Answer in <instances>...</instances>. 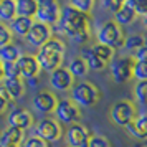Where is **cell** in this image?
<instances>
[{
    "instance_id": "obj_6",
    "label": "cell",
    "mask_w": 147,
    "mask_h": 147,
    "mask_svg": "<svg viewBox=\"0 0 147 147\" xmlns=\"http://www.w3.org/2000/svg\"><path fill=\"white\" fill-rule=\"evenodd\" d=\"M60 15H61V7L58 2H55V0H40L38 2V10H36V15H35L36 22L51 27V25L60 22Z\"/></svg>"
},
{
    "instance_id": "obj_28",
    "label": "cell",
    "mask_w": 147,
    "mask_h": 147,
    "mask_svg": "<svg viewBox=\"0 0 147 147\" xmlns=\"http://www.w3.org/2000/svg\"><path fill=\"white\" fill-rule=\"evenodd\" d=\"M134 94L139 104L147 106V81H137V84L134 88Z\"/></svg>"
},
{
    "instance_id": "obj_16",
    "label": "cell",
    "mask_w": 147,
    "mask_h": 147,
    "mask_svg": "<svg viewBox=\"0 0 147 147\" xmlns=\"http://www.w3.org/2000/svg\"><path fill=\"white\" fill-rule=\"evenodd\" d=\"M131 137L139 140H147V114L136 116V119L126 127Z\"/></svg>"
},
{
    "instance_id": "obj_5",
    "label": "cell",
    "mask_w": 147,
    "mask_h": 147,
    "mask_svg": "<svg viewBox=\"0 0 147 147\" xmlns=\"http://www.w3.org/2000/svg\"><path fill=\"white\" fill-rule=\"evenodd\" d=\"M136 116H137L136 106L127 99L117 101V102H114L113 107H111V121L119 127H127L134 119H136Z\"/></svg>"
},
{
    "instance_id": "obj_31",
    "label": "cell",
    "mask_w": 147,
    "mask_h": 147,
    "mask_svg": "<svg viewBox=\"0 0 147 147\" xmlns=\"http://www.w3.org/2000/svg\"><path fill=\"white\" fill-rule=\"evenodd\" d=\"M126 3L136 12V15H147V0H126Z\"/></svg>"
},
{
    "instance_id": "obj_42",
    "label": "cell",
    "mask_w": 147,
    "mask_h": 147,
    "mask_svg": "<svg viewBox=\"0 0 147 147\" xmlns=\"http://www.w3.org/2000/svg\"><path fill=\"white\" fill-rule=\"evenodd\" d=\"M144 25H146V28H147V15L144 17Z\"/></svg>"
},
{
    "instance_id": "obj_18",
    "label": "cell",
    "mask_w": 147,
    "mask_h": 147,
    "mask_svg": "<svg viewBox=\"0 0 147 147\" xmlns=\"http://www.w3.org/2000/svg\"><path fill=\"white\" fill-rule=\"evenodd\" d=\"M35 20L32 18H23V17H15L13 22H10V32L12 35H17V36H27L30 33V30L33 27Z\"/></svg>"
},
{
    "instance_id": "obj_2",
    "label": "cell",
    "mask_w": 147,
    "mask_h": 147,
    "mask_svg": "<svg viewBox=\"0 0 147 147\" xmlns=\"http://www.w3.org/2000/svg\"><path fill=\"white\" fill-rule=\"evenodd\" d=\"M65 53H66V45L60 38H51L40 48V51L35 56L38 60V65L41 69L53 73L55 69L61 68L63 60H65Z\"/></svg>"
},
{
    "instance_id": "obj_19",
    "label": "cell",
    "mask_w": 147,
    "mask_h": 147,
    "mask_svg": "<svg viewBox=\"0 0 147 147\" xmlns=\"http://www.w3.org/2000/svg\"><path fill=\"white\" fill-rule=\"evenodd\" d=\"M17 17H23V18H32L33 20L36 10H38V2L36 0H17Z\"/></svg>"
},
{
    "instance_id": "obj_36",
    "label": "cell",
    "mask_w": 147,
    "mask_h": 147,
    "mask_svg": "<svg viewBox=\"0 0 147 147\" xmlns=\"http://www.w3.org/2000/svg\"><path fill=\"white\" fill-rule=\"evenodd\" d=\"M23 147H50V146H48L45 140H41V139H38V137H35V136H32V137H28V139L25 140Z\"/></svg>"
},
{
    "instance_id": "obj_26",
    "label": "cell",
    "mask_w": 147,
    "mask_h": 147,
    "mask_svg": "<svg viewBox=\"0 0 147 147\" xmlns=\"http://www.w3.org/2000/svg\"><path fill=\"white\" fill-rule=\"evenodd\" d=\"M144 40H146L144 35H139V33L129 35V36H126V40H124V48H126L129 53L134 55L142 45H144Z\"/></svg>"
},
{
    "instance_id": "obj_23",
    "label": "cell",
    "mask_w": 147,
    "mask_h": 147,
    "mask_svg": "<svg viewBox=\"0 0 147 147\" xmlns=\"http://www.w3.org/2000/svg\"><path fill=\"white\" fill-rule=\"evenodd\" d=\"M23 140V131L15 129V127H7L5 132L0 136V144H8V146H20Z\"/></svg>"
},
{
    "instance_id": "obj_41",
    "label": "cell",
    "mask_w": 147,
    "mask_h": 147,
    "mask_svg": "<svg viewBox=\"0 0 147 147\" xmlns=\"http://www.w3.org/2000/svg\"><path fill=\"white\" fill-rule=\"evenodd\" d=\"M0 147H20V146H8V144H0Z\"/></svg>"
},
{
    "instance_id": "obj_29",
    "label": "cell",
    "mask_w": 147,
    "mask_h": 147,
    "mask_svg": "<svg viewBox=\"0 0 147 147\" xmlns=\"http://www.w3.org/2000/svg\"><path fill=\"white\" fill-rule=\"evenodd\" d=\"M2 71H3V80L20 78V71H18L17 63H2Z\"/></svg>"
},
{
    "instance_id": "obj_30",
    "label": "cell",
    "mask_w": 147,
    "mask_h": 147,
    "mask_svg": "<svg viewBox=\"0 0 147 147\" xmlns=\"http://www.w3.org/2000/svg\"><path fill=\"white\" fill-rule=\"evenodd\" d=\"M132 78L137 81H147V61H136L132 69Z\"/></svg>"
},
{
    "instance_id": "obj_25",
    "label": "cell",
    "mask_w": 147,
    "mask_h": 147,
    "mask_svg": "<svg viewBox=\"0 0 147 147\" xmlns=\"http://www.w3.org/2000/svg\"><path fill=\"white\" fill-rule=\"evenodd\" d=\"M81 58L86 61V65H88L89 69H94V71H102V69L106 68V63H104V61H101L99 58L91 51V50H83Z\"/></svg>"
},
{
    "instance_id": "obj_32",
    "label": "cell",
    "mask_w": 147,
    "mask_h": 147,
    "mask_svg": "<svg viewBox=\"0 0 147 147\" xmlns=\"http://www.w3.org/2000/svg\"><path fill=\"white\" fill-rule=\"evenodd\" d=\"M69 5L73 8H76L78 12H81V13L89 15L94 3H93V0H73V2H69Z\"/></svg>"
},
{
    "instance_id": "obj_15",
    "label": "cell",
    "mask_w": 147,
    "mask_h": 147,
    "mask_svg": "<svg viewBox=\"0 0 147 147\" xmlns=\"http://www.w3.org/2000/svg\"><path fill=\"white\" fill-rule=\"evenodd\" d=\"M50 84L55 91H68L74 84V78L69 74L68 68L61 66L55 69L53 73H50Z\"/></svg>"
},
{
    "instance_id": "obj_12",
    "label": "cell",
    "mask_w": 147,
    "mask_h": 147,
    "mask_svg": "<svg viewBox=\"0 0 147 147\" xmlns=\"http://www.w3.org/2000/svg\"><path fill=\"white\" fill-rule=\"evenodd\" d=\"M53 38V32H51V27H48L45 23H40V22H35L30 33L27 35V40L30 45H33L36 48H41L47 41H50Z\"/></svg>"
},
{
    "instance_id": "obj_9",
    "label": "cell",
    "mask_w": 147,
    "mask_h": 147,
    "mask_svg": "<svg viewBox=\"0 0 147 147\" xmlns=\"http://www.w3.org/2000/svg\"><path fill=\"white\" fill-rule=\"evenodd\" d=\"M134 63L136 61L132 58H126V56H121V58H114L109 65V71L111 76L116 83H126L132 78V69H134Z\"/></svg>"
},
{
    "instance_id": "obj_4",
    "label": "cell",
    "mask_w": 147,
    "mask_h": 147,
    "mask_svg": "<svg viewBox=\"0 0 147 147\" xmlns=\"http://www.w3.org/2000/svg\"><path fill=\"white\" fill-rule=\"evenodd\" d=\"M96 38H98L99 45H104V47L111 48V50H117V48L124 47V40H126L122 28L114 20L104 22L98 30Z\"/></svg>"
},
{
    "instance_id": "obj_33",
    "label": "cell",
    "mask_w": 147,
    "mask_h": 147,
    "mask_svg": "<svg viewBox=\"0 0 147 147\" xmlns=\"http://www.w3.org/2000/svg\"><path fill=\"white\" fill-rule=\"evenodd\" d=\"M12 32L10 28L5 25V23H0V48L5 47V45H10L12 43Z\"/></svg>"
},
{
    "instance_id": "obj_40",
    "label": "cell",
    "mask_w": 147,
    "mask_h": 147,
    "mask_svg": "<svg viewBox=\"0 0 147 147\" xmlns=\"http://www.w3.org/2000/svg\"><path fill=\"white\" fill-rule=\"evenodd\" d=\"M0 81H3V71H2V61H0Z\"/></svg>"
},
{
    "instance_id": "obj_34",
    "label": "cell",
    "mask_w": 147,
    "mask_h": 147,
    "mask_svg": "<svg viewBox=\"0 0 147 147\" xmlns=\"http://www.w3.org/2000/svg\"><path fill=\"white\" fill-rule=\"evenodd\" d=\"M122 5H124V0H104V2H102V7L107 8V10L114 15L122 8Z\"/></svg>"
},
{
    "instance_id": "obj_37",
    "label": "cell",
    "mask_w": 147,
    "mask_h": 147,
    "mask_svg": "<svg viewBox=\"0 0 147 147\" xmlns=\"http://www.w3.org/2000/svg\"><path fill=\"white\" fill-rule=\"evenodd\" d=\"M134 58H136V61H147V36L144 40V45L134 53Z\"/></svg>"
},
{
    "instance_id": "obj_13",
    "label": "cell",
    "mask_w": 147,
    "mask_h": 147,
    "mask_svg": "<svg viewBox=\"0 0 147 147\" xmlns=\"http://www.w3.org/2000/svg\"><path fill=\"white\" fill-rule=\"evenodd\" d=\"M17 66H18V71H20V78L27 81L32 80V78H36L41 69L35 55H22L17 61Z\"/></svg>"
},
{
    "instance_id": "obj_21",
    "label": "cell",
    "mask_w": 147,
    "mask_h": 147,
    "mask_svg": "<svg viewBox=\"0 0 147 147\" xmlns=\"http://www.w3.org/2000/svg\"><path fill=\"white\" fill-rule=\"evenodd\" d=\"M136 12H134L132 8L127 5L126 2H124V5L121 8L117 13L114 15V22L119 25V27H127V25H132L134 20H136Z\"/></svg>"
},
{
    "instance_id": "obj_39",
    "label": "cell",
    "mask_w": 147,
    "mask_h": 147,
    "mask_svg": "<svg viewBox=\"0 0 147 147\" xmlns=\"http://www.w3.org/2000/svg\"><path fill=\"white\" fill-rule=\"evenodd\" d=\"M27 83H28V86L30 88H36L38 86V76H36V78H32V80H28Z\"/></svg>"
},
{
    "instance_id": "obj_14",
    "label": "cell",
    "mask_w": 147,
    "mask_h": 147,
    "mask_svg": "<svg viewBox=\"0 0 147 147\" xmlns=\"http://www.w3.org/2000/svg\"><path fill=\"white\" fill-rule=\"evenodd\" d=\"M33 107L41 114H50L55 113L56 109V104H58V99L53 93L50 91H38V93L33 96V101H32Z\"/></svg>"
},
{
    "instance_id": "obj_24",
    "label": "cell",
    "mask_w": 147,
    "mask_h": 147,
    "mask_svg": "<svg viewBox=\"0 0 147 147\" xmlns=\"http://www.w3.org/2000/svg\"><path fill=\"white\" fill-rule=\"evenodd\" d=\"M20 56H22L20 48L17 45H13V43L0 48V61L2 63H17Z\"/></svg>"
},
{
    "instance_id": "obj_38",
    "label": "cell",
    "mask_w": 147,
    "mask_h": 147,
    "mask_svg": "<svg viewBox=\"0 0 147 147\" xmlns=\"http://www.w3.org/2000/svg\"><path fill=\"white\" fill-rule=\"evenodd\" d=\"M7 106H8V98L3 91V88H0V114L7 109Z\"/></svg>"
},
{
    "instance_id": "obj_17",
    "label": "cell",
    "mask_w": 147,
    "mask_h": 147,
    "mask_svg": "<svg viewBox=\"0 0 147 147\" xmlns=\"http://www.w3.org/2000/svg\"><path fill=\"white\" fill-rule=\"evenodd\" d=\"M2 88L7 94L8 101L10 99H20L22 96L25 94V81L22 78L17 80H3L2 81Z\"/></svg>"
},
{
    "instance_id": "obj_20",
    "label": "cell",
    "mask_w": 147,
    "mask_h": 147,
    "mask_svg": "<svg viewBox=\"0 0 147 147\" xmlns=\"http://www.w3.org/2000/svg\"><path fill=\"white\" fill-rule=\"evenodd\" d=\"M17 17V5L13 0H2L0 2V23H10Z\"/></svg>"
},
{
    "instance_id": "obj_22",
    "label": "cell",
    "mask_w": 147,
    "mask_h": 147,
    "mask_svg": "<svg viewBox=\"0 0 147 147\" xmlns=\"http://www.w3.org/2000/svg\"><path fill=\"white\" fill-rule=\"evenodd\" d=\"M88 65L86 61L83 60L81 56H74V58H71V61H69V65H68V71H69V74L73 76V78H76V80H80V78H84L88 74Z\"/></svg>"
},
{
    "instance_id": "obj_1",
    "label": "cell",
    "mask_w": 147,
    "mask_h": 147,
    "mask_svg": "<svg viewBox=\"0 0 147 147\" xmlns=\"http://www.w3.org/2000/svg\"><path fill=\"white\" fill-rule=\"evenodd\" d=\"M58 27L68 38L73 40L74 36L84 33V32H89V15L81 13L68 3L66 7L61 8Z\"/></svg>"
},
{
    "instance_id": "obj_7",
    "label": "cell",
    "mask_w": 147,
    "mask_h": 147,
    "mask_svg": "<svg viewBox=\"0 0 147 147\" xmlns=\"http://www.w3.org/2000/svg\"><path fill=\"white\" fill-rule=\"evenodd\" d=\"M35 137L45 140V142H55L61 137V126L56 119H41L40 122H36L33 127Z\"/></svg>"
},
{
    "instance_id": "obj_3",
    "label": "cell",
    "mask_w": 147,
    "mask_h": 147,
    "mask_svg": "<svg viewBox=\"0 0 147 147\" xmlns=\"http://www.w3.org/2000/svg\"><path fill=\"white\" fill-rule=\"evenodd\" d=\"M71 102L81 107H91L99 101V89L94 86L93 83L88 81H78L74 83L73 88L69 89Z\"/></svg>"
},
{
    "instance_id": "obj_35",
    "label": "cell",
    "mask_w": 147,
    "mask_h": 147,
    "mask_svg": "<svg viewBox=\"0 0 147 147\" xmlns=\"http://www.w3.org/2000/svg\"><path fill=\"white\" fill-rule=\"evenodd\" d=\"M88 147H111V142L102 136H91Z\"/></svg>"
},
{
    "instance_id": "obj_27",
    "label": "cell",
    "mask_w": 147,
    "mask_h": 147,
    "mask_svg": "<svg viewBox=\"0 0 147 147\" xmlns=\"http://www.w3.org/2000/svg\"><path fill=\"white\" fill-rule=\"evenodd\" d=\"M91 51H93L98 58H99L101 61H104L107 65V61H111L113 60V56H114V50H111V48H107V47H104V45H94L93 48H91Z\"/></svg>"
},
{
    "instance_id": "obj_8",
    "label": "cell",
    "mask_w": 147,
    "mask_h": 147,
    "mask_svg": "<svg viewBox=\"0 0 147 147\" xmlns=\"http://www.w3.org/2000/svg\"><path fill=\"white\" fill-rule=\"evenodd\" d=\"M55 116H56V121L58 122H63L66 126H71V124H78L80 122L81 111H80V107L76 106L74 102H71L69 99H61L56 104Z\"/></svg>"
},
{
    "instance_id": "obj_11",
    "label": "cell",
    "mask_w": 147,
    "mask_h": 147,
    "mask_svg": "<svg viewBox=\"0 0 147 147\" xmlns=\"http://www.w3.org/2000/svg\"><path fill=\"white\" fill-rule=\"evenodd\" d=\"M7 122H8V127L27 131L28 127H32V124H33V116L25 107H15L8 113Z\"/></svg>"
},
{
    "instance_id": "obj_10",
    "label": "cell",
    "mask_w": 147,
    "mask_h": 147,
    "mask_svg": "<svg viewBox=\"0 0 147 147\" xmlns=\"http://www.w3.org/2000/svg\"><path fill=\"white\" fill-rule=\"evenodd\" d=\"M65 137H66L68 147H88L89 139H91V132L88 131V127H84L81 122H78V124L68 126Z\"/></svg>"
}]
</instances>
